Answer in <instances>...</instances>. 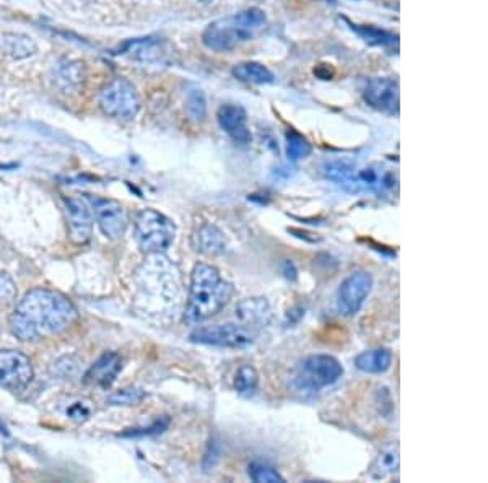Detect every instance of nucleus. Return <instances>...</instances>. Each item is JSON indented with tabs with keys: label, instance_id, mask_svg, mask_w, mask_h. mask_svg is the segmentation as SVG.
Instances as JSON below:
<instances>
[{
	"label": "nucleus",
	"instance_id": "obj_16",
	"mask_svg": "<svg viewBox=\"0 0 488 483\" xmlns=\"http://www.w3.org/2000/svg\"><path fill=\"white\" fill-rule=\"evenodd\" d=\"M236 316H238L239 322L259 329L270 322L272 309L265 298H248L238 304Z\"/></svg>",
	"mask_w": 488,
	"mask_h": 483
},
{
	"label": "nucleus",
	"instance_id": "obj_23",
	"mask_svg": "<svg viewBox=\"0 0 488 483\" xmlns=\"http://www.w3.org/2000/svg\"><path fill=\"white\" fill-rule=\"evenodd\" d=\"M124 54L139 59V61H154L158 57V43L151 38L135 39V41L126 44Z\"/></svg>",
	"mask_w": 488,
	"mask_h": 483
},
{
	"label": "nucleus",
	"instance_id": "obj_10",
	"mask_svg": "<svg viewBox=\"0 0 488 483\" xmlns=\"http://www.w3.org/2000/svg\"><path fill=\"white\" fill-rule=\"evenodd\" d=\"M33 366L27 355L17 350H0V386L22 391L31 382Z\"/></svg>",
	"mask_w": 488,
	"mask_h": 483
},
{
	"label": "nucleus",
	"instance_id": "obj_27",
	"mask_svg": "<svg viewBox=\"0 0 488 483\" xmlns=\"http://www.w3.org/2000/svg\"><path fill=\"white\" fill-rule=\"evenodd\" d=\"M145 399V392L139 387H126L121 391H116L108 397V403L110 406H134Z\"/></svg>",
	"mask_w": 488,
	"mask_h": 483
},
{
	"label": "nucleus",
	"instance_id": "obj_31",
	"mask_svg": "<svg viewBox=\"0 0 488 483\" xmlns=\"http://www.w3.org/2000/svg\"><path fill=\"white\" fill-rule=\"evenodd\" d=\"M202 2H207V0H202Z\"/></svg>",
	"mask_w": 488,
	"mask_h": 483
},
{
	"label": "nucleus",
	"instance_id": "obj_7",
	"mask_svg": "<svg viewBox=\"0 0 488 483\" xmlns=\"http://www.w3.org/2000/svg\"><path fill=\"white\" fill-rule=\"evenodd\" d=\"M100 105L108 116L119 121H132L140 110V98L135 87L126 78H116L100 95Z\"/></svg>",
	"mask_w": 488,
	"mask_h": 483
},
{
	"label": "nucleus",
	"instance_id": "obj_26",
	"mask_svg": "<svg viewBox=\"0 0 488 483\" xmlns=\"http://www.w3.org/2000/svg\"><path fill=\"white\" fill-rule=\"evenodd\" d=\"M249 477L256 483H283V477L274 467L264 462H253L249 466Z\"/></svg>",
	"mask_w": 488,
	"mask_h": 483
},
{
	"label": "nucleus",
	"instance_id": "obj_20",
	"mask_svg": "<svg viewBox=\"0 0 488 483\" xmlns=\"http://www.w3.org/2000/svg\"><path fill=\"white\" fill-rule=\"evenodd\" d=\"M231 73H233V77L238 78V80L246 83H254V85H265V83H274L275 80L274 73L259 62L236 64Z\"/></svg>",
	"mask_w": 488,
	"mask_h": 483
},
{
	"label": "nucleus",
	"instance_id": "obj_25",
	"mask_svg": "<svg viewBox=\"0 0 488 483\" xmlns=\"http://www.w3.org/2000/svg\"><path fill=\"white\" fill-rule=\"evenodd\" d=\"M311 144L302 134L295 131L287 132V154L290 160L298 161L306 158L311 154Z\"/></svg>",
	"mask_w": 488,
	"mask_h": 483
},
{
	"label": "nucleus",
	"instance_id": "obj_15",
	"mask_svg": "<svg viewBox=\"0 0 488 483\" xmlns=\"http://www.w3.org/2000/svg\"><path fill=\"white\" fill-rule=\"evenodd\" d=\"M122 369V358L114 352L105 353L85 374V382L91 386L110 387Z\"/></svg>",
	"mask_w": 488,
	"mask_h": 483
},
{
	"label": "nucleus",
	"instance_id": "obj_18",
	"mask_svg": "<svg viewBox=\"0 0 488 483\" xmlns=\"http://www.w3.org/2000/svg\"><path fill=\"white\" fill-rule=\"evenodd\" d=\"M392 364V353L387 348H376V350H368V352L360 353L355 358V366L360 371L368 373V374H381L386 373Z\"/></svg>",
	"mask_w": 488,
	"mask_h": 483
},
{
	"label": "nucleus",
	"instance_id": "obj_9",
	"mask_svg": "<svg viewBox=\"0 0 488 483\" xmlns=\"http://www.w3.org/2000/svg\"><path fill=\"white\" fill-rule=\"evenodd\" d=\"M373 288V277L367 270L352 272L340 283L337 304L342 316H355Z\"/></svg>",
	"mask_w": 488,
	"mask_h": 483
},
{
	"label": "nucleus",
	"instance_id": "obj_17",
	"mask_svg": "<svg viewBox=\"0 0 488 483\" xmlns=\"http://www.w3.org/2000/svg\"><path fill=\"white\" fill-rule=\"evenodd\" d=\"M192 246L197 253L205 255H219L225 251L226 241L223 233L214 225H202L192 236Z\"/></svg>",
	"mask_w": 488,
	"mask_h": 483
},
{
	"label": "nucleus",
	"instance_id": "obj_1",
	"mask_svg": "<svg viewBox=\"0 0 488 483\" xmlns=\"http://www.w3.org/2000/svg\"><path fill=\"white\" fill-rule=\"evenodd\" d=\"M77 319V309L71 299L47 288H36L24 295L10 316V330L23 342L57 335Z\"/></svg>",
	"mask_w": 488,
	"mask_h": 483
},
{
	"label": "nucleus",
	"instance_id": "obj_21",
	"mask_svg": "<svg viewBox=\"0 0 488 483\" xmlns=\"http://www.w3.org/2000/svg\"><path fill=\"white\" fill-rule=\"evenodd\" d=\"M3 51L13 59H24L33 56L38 47L31 38L23 36V34H5Z\"/></svg>",
	"mask_w": 488,
	"mask_h": 483
},
{
	"label": "nucleus",
	"instance_id": "obj_19",
	"mask_svg": "<svg viewBox=\"0 0 488 483\" xmlns=\"http://www.w3.org/2000/svg\"><path fill=\"white\" fill-rule=\"evenodd\" d=\"M399 462H401V457H399V446L396 443H391V445L384 446L376 459H374L371 469H369V477L374 480L386 479L387 475L397 472Z\"/></svg>",
	"mask_w": 488,
	"mask_h": 483
},
{
	"label": "nucleus",
	"instance_id": "obj_28",
	"mask_svg": "<svg viewBox=\"0 0 488 483\" xmlns=\"http://www.w3.org/2000/svg\"><path fill=\"white\" fill-rule=\"evenodd\" d=\"M186 111L192 121L200 122L204 121L207 114V105H205V96L200 90H192L189 91L186 100Z\"/></svg>",
	"mask_w": 488,
	"mask_h": 483
},
{
	"label": "nucleus",
	"instance_id": "obj_5",
	"mask_svg": "<svg viewBox=\"0 0 488 483\" xmlns=\"http://www.w3.org/2000/svg\"><path fill=\"white\" fill-rule=\"evenodd\" d=\"M176 225L160 211L142 210L135 218V239L147 254H158L172 244Z\"/></svg>",
	"mask_w": 488,
	"mask_h": 483
},
{
	"label": "nucleus",
	"instance_id": "obj_13",
	"mask_svg": "<svg viewBox=\"0 0 488 483\" xmlns=\"http://www.w3.org/2000/svg\"><path fill=\"white\" fill-rule=\"evenodd\" d=\"M66 214L72 239L78 244L87 243L91 236L93 226L90 207L80 197H71L66 200Z\"/></svg>",
	"mask_w": 488,
	"mask_h": 483
},
{
	"label": "nucleus",
	"instance_id": "obj_22",
	"mask_svg": "<svg viewBox=\"0 0 488 483\" xmlns=\"http://www.w3.org/2000/svg\"><path fill=\"white\" fill-rule=\"evenodd\" d=\"M345 22L350 24V28H352L360 38L364 39L368 44H371V46H389V44L397 43V36L384 31V29H379L376 27H362V24H353L350 23L347 18H345Z\"/></svg>",
	"mask_w": 488,
	"mask_h": 483
},
{
	"label": "nucleus",
	"instance_id": "obj_6",
	"mask_svg": "<svg viewBox=\"0 0 488 483\" xmlns=\"http://www.w3.org/2000/svg\"><path fill=\"white\" fill-rule=\"evenodd\" d=\"M259 329L253 325L238 324H216L195 329L191 334V340L195 343L215 345V347L246 348L256 342Z\"/></svg>",
	"mask_w": 488,
	"mask_h": 483
},
{
	"label": "nucleus",
	"instance_id": "obj_24",
	"mask_svg": "<svg viewBox=\"0 0 488 483\" xmlns=\"http://www.w3.org/2000/svg\"><path fill=\"white\" fill-rule=\"evenodd\" d=\"M259 386V376L258 371L251 366V364H243L239 368L238 374H236L235 379V389L238 391L241 396L251 397L254 396L256 391H258Z\"/></svg>",
	"mask_w": 488,
	"mask_h": 483
},
{
	"label": "nucleus",
	"instance_id": "obj_8",
	"mask_svg": "<svg viewBox=\"0 0 488 483\" xmlns=\"http://www.w3.org/2000/svg\"><path fill=\"white\" fill-rule=\"evenodd\" d=\"M342 374L343 368L337 358L330 355H311L300 364L297 382L302 387L318 391V389L337 382Z\"/></svg>",
	"mask_w": 488,
	"mask_h": 483
},
{
	"label": "nucleus",
	"instance_id": "obj_4",
	"mask_svg": "<svg viewBox=\"0 0 488 483\" xmlns=\"http://www.w3.org/2000/svg\"><path fill=\"white\" fill-rule=\"evenodd\" d=\"M324 176L347 192L358 194L363 191H376L394 186L392 177L389 174H379L373 168H358L347 160H335L324 165Z\"/></svg>",
	"mask_w": 488,
	"mask_h": 483
},
{
	"label": "nucleus",
	"instance_id": "obj_30",
	"mask_svg": "<svg viewBox=\"0 0 488 483\" xmlns=\"http://www.w3.org/2000/svg\"><path fill=\"white\" fill-rule=\"evenodd\" d=\"M68 413H71V415H72L73 418H87V417H88V413H90V410H85V412H83L82 402H78L77 406H73V407L71 408V410H68Z\"/></svg>",
	"mask_w": 488,
	"mask_h": 483
},
{
	"label": "nucleus",
	"instance_id": "obj_11",
	"mask_svg": "<svg viewBox=\"0 0 488 483\" xmlns=\"http://www.w3.org/2000/svg\"><path fill=\"white\" fill-rule=\"evenodd\" d=\"M363 98L374 110L386 112V114H397L399 112V85L396 80L389 77H374L367 82L363 90Z\"/></svg>",
	"mask_w": 488,
	"mask_h": 483
},
{
	"label": "nucleus",
	"instance_id": "obj_2",
	"mask_svg": "<svg viewBox=\"0 0 488 483\" xmlns=\"http://www.w3.org/2000/svg\"><path fill=\"white\" fill-rule=\"evenodd\" d=\"M233 297V285L221 278L219 269L209 264H197L191 275L186 321L197 324L219 314Z\"/></svg>",
	"mask_w": 488,
	"mask_h": 483
},
{
	"label": "nucleus",
	"instance_id": "obj_14",
	"mask_svg": "<svg viewBox=\"0 0 488 483\" xmlns=\"http://www.w3.org/2000/svg\"><path fill=\"white\" fill-rule=\"evenodd\" d=\"M216 119L221 129L233 139L236 144L248 145L251 139V132L248 129V116L241 106L225 105L216 112Z\"/></svg>",
	"mask_w": 488,
	"mask_h": 483
},
{
	"label": "nucleus",
	"instance_id": "obj_12",
	"mask_svg": "<svg viewBox=\"0 0 488 483\" xmlns=\"http://www.w3.org/2000/svg\"><path fill=\"white\" fill-rule=\"evenodd\" d=\"M95 216L103 235L110 239H119L126 233L129 218L119 202L98 200L95 204Z\"/></svg>",
	"mask_w": 488,
	"mask_h": 483
},
{
	"label": "nucleus",
	"instance_id": "obj_29",
	"mask_svg": "<svg viewBox=\"0 0 488 483\" xmlns=\"http://www.w3.org/2000/svg\"><path fill=\"white\" fill-rule=\"evenodd\" d=\"M15 297H17V288L13 280L7 274H0V304L12 303Z\"/></svg>",
	"mask_w": 488,
	"mask_h": 483
},
{
	"label": "nucleus",
	"instance_id": "obj_3",
	"mask_svg": "<svg viewBox=\"0 0 488 483\" xmlns=\"http://www.w3.org/2000/svg\"><path fill=\"white\" fill-rule=\"evenodd\" d=\"M265 27V15L260 8H248L230 17L215 20L205 28L202 43L216 52H228L248 43Z\"/></svg>",
	"mask_w": 488,
	"mask_h": 483
}]
</instances>
